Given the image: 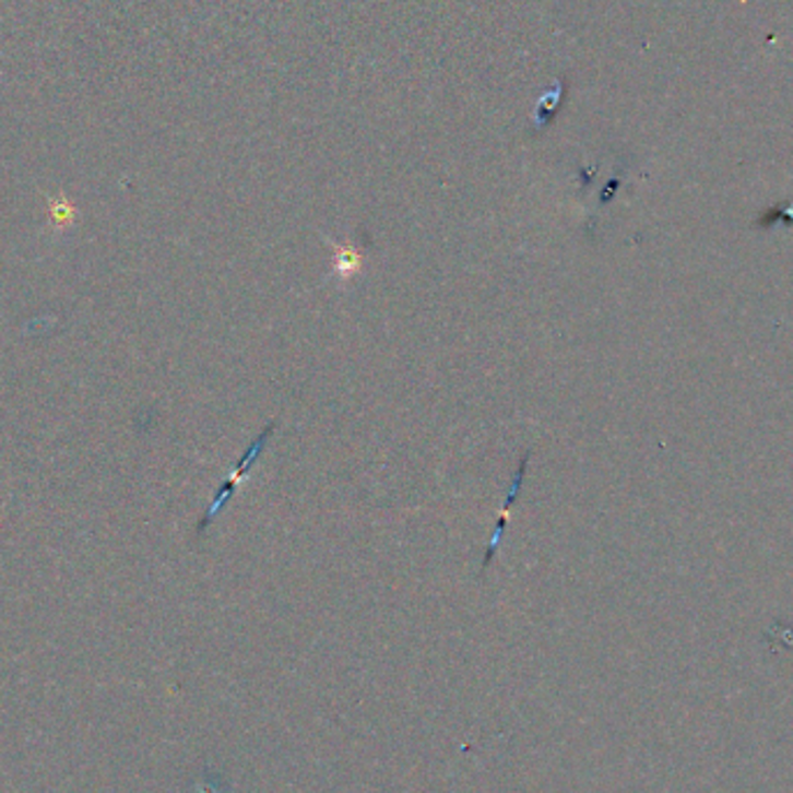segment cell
I'll return each instance as SVG.
<instances>
[{"label": "cell", "mask_w": 793, "mask_h": 793, "mask_svg": "<svg viewBox=\"0 0 793 793\" xmlns=\"http://www.w3.org/2000/svg\"><path fill=\"white\" fill-rule=\"evenodd\" d=\"M274 429H276V421H270V425L264 427V429L258 434V437L251 441V446L247 448V452H244L241 460H239V462H237V466L233 469V474L223 481V485L218 487V493H216L214 501H212V504H210V508H206V511H204V516H202V520H200V524H198V534H202L204 529L212 524V520H214V518L223 511V506L230 501V497L235 495V489H237L239 481H241L244 476H247V471H251V466L258 462L260 452L264 450V446H268V441L272 439Z\"/></svg>", "instance_id": "6da1fadb"}, {"label": "cell", "mask_w": 793, "mask_h": 793, "mask_svg": "<svg viewBox=\"0 0 793 793\" xmlns=\"http://www.w3.org/2000/svg\"><path fill=\"white\" fill-rule=\"evenodd\" d=\"M529 458H532V452H522L520 455V462H518V469H516V476H513V483L511 487H508V495L504 499V506H501V513H499V520H497V526L493 536H489V543L485 547V557H483V571L487 569L489 564H493L499 545H501V538L506 534V526H508V520H511V513H513V506L516 501L520 499V493H522V485H524V476H526V466H529Z\"/></svg>", "instance_id": "7a4b0ae2"}, {"label": "cell", "mask_w": 793, "mask_h": 793, "mask_svg": "<svg viewBox=\"0 0 793 793\" xmlns=\"http://www.w3.org/2000/svg\"><path fill=\"white\" fill-rule=\"evenodd\" d=\"M360 260H363L360 253H355L351 249H336L334 268L342 276H348L351 272H357V268H360Z\"/></svg>", "instance_id": "3957f363"}]
</instances>
